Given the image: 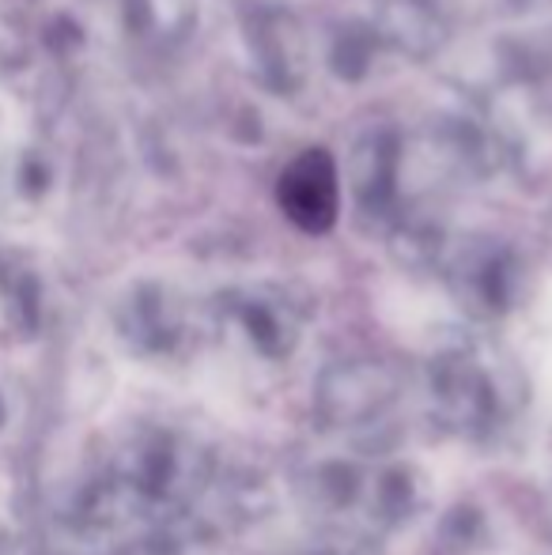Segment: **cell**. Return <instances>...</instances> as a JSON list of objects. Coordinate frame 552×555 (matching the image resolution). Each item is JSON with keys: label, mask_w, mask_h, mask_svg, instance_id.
I'll use <instances>...</instances> for the list:
<instances>
[{"label": "cell", "mask_w": 552, "mask_h": 555, "mask_svg": "<svg viewBox=\"0 0 552 555\" xmlns=\"http://www.w3.org/2000/svg\"><path fill=\"white\" fill-rule=\"evenodd\" d=\"M126 518H185L208 495L216 461L205 442L170 424H137L103 465Z\"/></svg>", "instance_id": "1"}, {"label": "cell", "mask_w": 552, "mask_h": 555, "mask_svg": "<svg viewBox=\"0 0 552 555\" xmlns=\"http://www.w3.org/2000/svg\"><path fill=\"white\" fill-rule=\"evenodd\" d=\"M299 499L330 533H390L424 506V483L409 465L322 457L299 476Z\"/></svg>", "instance_id": "2"}, {"label": "cell", "mask_w": 552, "mask_h": 555, "mask_svg": "<svg viewBox=\"0 0 552 555\" xmlns=\"http://www.w3.org/2000/svg\"><path fill=\"white\" fill-rule=\"evenodd\" d=\"M526 397L518 378L470 351H450L427 374V409L447 435L485 442L496 439L523 412Z\"/></svg>", "instance_id": "3"}, {"label": "cell", "mask_w": 552, "mask_h": 555, "mask_svg": "<svg viewBox=\"0 0 552 555\" xmlns=\"http://www.w3.org/2000/svg\"><path fill=\"white\" fill-rule=\"evenodd\" d=\"M401 401V378L386 363L375 359H356V363H337L322 374L314 393V412L325 431L337 435H368L378 427Z\"/></svg>", "instance_id": "4"}, {"label": "cell", "mask_w": 552, "mask_h": 555, "mask_svg": "<svg viewBox=\"0 0 552 555\" xmlns=\"http://www.w3.org/2000/svg\"><path fill=\"white\" fill-rule=\"evenodd\" d=\"M277 205L299 231L322 234L337 223L341 212V190H337V167L322 147L295 155L284 167L277 182Z\"/></svg>", "instance_id": "5"}, {"label": "cell", "mask_w": 552, "mask_h": 555, "mask_svg": "<svg viewBox=\"0 0 552 555\" xmlns=\"http://www.w3.org/2000/svg\"><path fill=\"white\" fill-rule=\"evenodd\" d=\"M35 292H30L27 276L8 269V261L0 257V330L12 333H30L35 325Z\"/></svg>", "instance_id": "6"}, {"label": "cell", "mask_w": 552, "mask_h": 555, "mask_svg": "<svg viewBox=\"0 0 552 555\" xmlns=\"http://www.w3.org/2000/svg\"><path fill=\"white\" fill-rule=\"evenodd\" d=\"M4 424H8V401H4V393H0V431H4Z\"/></svg>", "instance_id": "7"}, {"label": "cell", "mask_w": 552, "mask_h": 555, "mask_svg": "<svg viewBox=\"0 0 552 555\" xmlns=\"http://www.w3.org/2000/svg\"><path fill=\"white\" fill-rule=\"evenodd\" d=\"M307 555H345V552H325V548H322V552H307Z\"/></svg>", "instance_id": "8"}]
</instances>
